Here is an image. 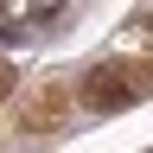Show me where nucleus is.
<instances>
[{
	"instance_id": "1",
	"label": "nucleus",
	"mask_w": 153,
	"mask_h": 153,
	"mask_svg": "<svg viewBox=\"0 0 153 153\" xmlns=\"http://www.w3.org/2000/svg\"><path fill=\"white\" fill-rule=\"evenodd\" d=\"M140 96H153V64H102L83 83L89 108H134Z\"/></svg>"
},
{
	"instance_id": "2",
	"label": "nucleus",
	"mask_w": 153,
	"mask_h": 153,
	"mask_svg": "<svg viewBox=\"0 0 153 153\" xmlns=\"http://www.w3.org/2000/svg\"><path fill=\"white\" fill-rule=\"evenodd\" d=\"M64 0H0V13L7 19H45V13H57Z\"/></svg>"
},
{
	"instance_id": "3",
	"label": "nucleus",
	"mask_w": 153,
	"mask_h": 153,
	"mask_svg": "<svg viewBox=\"0 0 153 153\" xmlns=\"http://www.w3.org/2000/svg\"><path fill=\"white\" fill-rule=\"evenodd\" d=\"M7 89H13V76H7V70H0V102H7Z\"/></svg>"
}]
</instances>
